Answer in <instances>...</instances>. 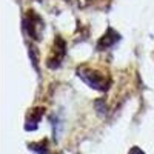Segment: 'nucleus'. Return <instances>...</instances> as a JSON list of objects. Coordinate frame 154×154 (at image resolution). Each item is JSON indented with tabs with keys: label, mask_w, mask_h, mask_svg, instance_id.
<instances>
[{
	"label": "nucleus",
	"mask_w": 154,
	"mask_h": 154,
	"mask_svg": "<svg viewBox=\"0 0 154 154\" xmlns=\"http://www.w3.org/2000/svg\"><path fill=\"white\" fill-rule=\"evenodd\" d=\"M77 74H79V77L85 82L88 83L91 88L94 89H99V91H103V89H106V83H105V77L99 74L97 71H93V69H88V68H80L77 69Z\"/></svg>",
	"instance_id": "f257e3e1"
},
{
	"label": "nucleus",
	"mask_w": 154,
	"mask_h": 154,
	"mask_svg": "<svg viewBox=\"0 0 154 154\" xmlns=\"http://www.w3.org/2000/svg\"><path fill=\"white\" fill-rule=\"evenodd\" d=\"M28 26V29H29V34H31V37L32 38H35V40H38V34H40V31H37V28L38 29H43V25H42V20H40V17L38 16H35L34 12L31 11L29 12V23L26 25Z\"/></svg>",
	"instance_id": "f03ea898"
},
{
	"label": "nucleus",
	"mask_w": 154,
	"mask_h": 154,
	"mask_svg": "<svg viewBox=\"0 0 154 154\" xmlns=\"http://www.w3.org/2000/svg\"><path fill=\"white\" fill-rule=\"evenodd\" d=\"M130 154H145L142 149H140V148H137V146H134L131 151H130Z\"/></svg>",
	"instance_id": "39448f33"
},
{
	"label": "nucleus",
	"mask_w": 154,
	"mask_h": 154,
	"mask_svg": "<svg viewBox=\"0 0 154 154\" xmlns=\"http://www.w3.org/2000/svg\"><path fill=\"white\" fill-rule=\"evenodd\" d=\"M29 148L37 152V154H48V149H46V142H40V143H32L29 145Z\"/></svg>",
	"instance_id": "20e7f679"
},
{
	"label": "nucleus",
	"mask_w": 154,
	"mask_h": 154,
	"mask_svg": "<svg viewBox=\"0 0 154 154\" xmlns=\"http://www.w3.org/2000/svg\"><path fill=\"white\" fill-rule=\"evenodd\" d=\"M119 38H120V35L116 32L114 29H108L106 31V34L100 38V42H99V45H97V48L99 49H105V48H109V46H112L116 42H119Z\"/></svg>",
	"instance_id": "7ed1b4c3"
}]
</instances>
